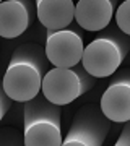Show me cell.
I'll return each mask as SVG.
<instances>
[{"label": "cell", "mask_w": 130, "mask_h": 146, "mask_svg": "<svg viewBox=\"0 0 130 146\" xmlns=\"http://www.w3.org/2000/svg\"><path fill=\"white\" fill-rule=\"evenodd\" d=\"M114 146H130V122L125 123V127L122 128V133L117 138Z\"/></svg>", "instance_id": "cell-13"}, {"label": "cell", "mask_w": 130, "mask_h": 146, "mask_svg": "<svg viewBox=\"0 0 130 146\" xmlns=\"http://www.w3.org/2000/svg\"><path fill=\"white\" fill-rule=\"evenodd\" d=\"M129 50L130 37L115 25V28H106L103 34L94 37L85 47L81 65L93 78H107L115 75Z\"/></svg>", "instance_id": "cell-2"}, {"label": "cell", "mask_w": 130, "mask_h": 146, "mask_svg": "<svg viewBox=\"0 0 130 146\" xmlns=\"http://www.w3.org/2000/svg\"><path fill=\"white\" fill-rule=\"evenodd\" d=\"M99 109L111 122H130V68L117 72L101 96Z\"/></svg>", "instance_id": "cell-7"}, {"label": "cell", "mask_w": 130, "mask_h": 146, "mask_svg": "<svg viewBox=\"0 0 130 146\" xmlns=\"http://www.w3.org/2000/svg\"><path fill=\"white\" fill-rule=\"evenodd\" d=\"M117 8V0H80L75 7V21L85 31H103Z\"/></svg>", "instance_id": "cell-9"}, {"label": "cell", "mask_w": 130, "mask_h": 146, "mask_svg": "<svg viewBox=\"0 0 130 146\" xmlns=\"http://www.w3.org/2000/svg\"><path fill=\"white\" fill-rule=\"evenodd\" d=\"M44 49L47 60L55 68L77 67L81 63L85 54L83 29L77 25L60 31H47Z\"/></svg>", "instance_id": "cell-6"}, {"label": "cell", "mask_w": 130, "mask_h": 146, "mask_svg": "<svg viewBox=\"0 0 130 146\" xmlns=\"http://www.w3.org/2000/svg\"><path fill=\"white\" fill-rule=\"evenodd\" d=\"M0 146H25V138L15 128H2L0 131Z\"/></svg>", "instance_id": "cell-12"}, {"label": "cell", "mask_w": 130, "mask_h": 146, "mask_svg": "<svg viewBox=\"0 0 130 146\" xmlns=\"http://www.w3.org/2000/svg\"><path fill=\"white\" fill-rule=\"evenodd\" d=\"M25 146H62L60 106H55L39 94L25 104Z\"/></svg>", "instance_id": "cell-3"}, {"label": "cell", "mask_w": 130, "mask_h": 146, "mask_svg": "<svg viewBox=\"0 0 130 146\" xmlns=\"http://www.w3.org/2000/svg\"><path fill=\"white\" fill-rule=\"evenodd\" d=\"M115 25L125 36L130 37V0H125L119 5L117 11H115Z\"/></svg>", "instance_id": "cell-11"}, {"label": "cell", "mask_w": 130, "mask_h": 146, "mask_svg": "<svg viewBox=\"0 0 130 146\" xmlns=\"http://www.w3.org/2000/svg\"><path fill=\"white\" fill-rule=\"evenodd\" d=\"M0 101H2V110H0V117L3 119L5 117V114H7V110L10 109V106H11V102L13 101L7 96V93L5 91H2V96H0Z\"/></svg>", "instance_id": "cell-14"}, {"label": "cell", "mask_w": 130, "mask_h": 146, "mask_svg": "<svg viewBox=\"0 0 130 146\" xmlns=\"http://www.w3.org/2000/svg\"><path fill=\"white\" fill-rule=\"evenodd\" d=\"M46 49L34 42L16 47L3 76V91L15 102H29L42 91L47 70Z\"/></svg>", "instance_id": "cell-1"}, {"label": "cell", "mask_w": 130, "mask_h": 146, "mask_svg": "<svg viewBox=\"0 0 130 146\" xmlns=\"http://www.w3.org/2000/svg\"><path fill=\"white\" fill-rule=\"evenodd\" d=\"M96 78L85 72L80 63L72 68H51L42 81V96L55 106H67L88 93Z\"/></svg>", "instance_id": "cell-4"}, {"label": "cell", "mask_w": 130, "mask_h": 146, "mask_svg": "<svg viewBox=\"0 0 130 146\" xmlns=\"http://www.w3.org/2000/svg\"><path fill=\"white\" fill-rule=\"evenodd\" d=\"M34 3L31 0H7L0 3V36L15 39L28 29L33 21Z\"/></svg>", "instance_id": "cell-8"}, {"label": "cell", "mask_w": 130, "mask_h": 146, "mask_svg": "<svg viewBox=\"0 0 130 146\" xmlns=\"http://www.w3.org/2000/svg\"><path fill=\"white\" fill-rule=\"evenodd\" d=\"M75 7L77 3L72 0H37V20L47 31H60L72 26Z\"/></svg>", "instance_id": "cell-10"}, {"label": "cell", "mask_w": 130, "mask_h": 146, "mask_svg": "<svg viewBox=\"0 0 130 146\" xmlns=\"http://www.w3.org/2000/svg\"><path fill=\"white\" fill-rule=\"evenodd\" d=\"M109 128L111 120L98 106L86 104L75 114L62 146H103Z\"/></svg>", "instance_id": "cell-5"}]
</instances>
